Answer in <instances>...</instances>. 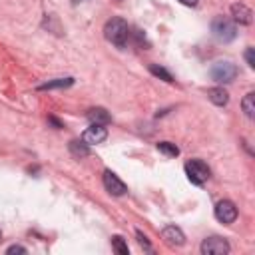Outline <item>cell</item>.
<instances>
[{"label":"cell","mask_w":255,"mask_h":255,"mask_svg":"<svg viewBox=\"0 0 255 255\" xmlns=\"http://www.w3.org/2000/svg\"><path fill=\"white\" fill-rule=\"evenodd\" d=\"M129 26L126 20L122 18H112L106 22L104 26V36L108 42H112L116 48H126L128 46V40H129Z\"/></svg>","instance_id":"1"},{"label":"cell","mask_w":255,"mask_h":255,"mask_svg":"<svg viewBox=\"0 0 255 255\" xmlns=\"http://www.w3.org/2000/svg\"><path fill=\"white\" fill-rule=\"evenodd\" d=\"M211 32L219 42H231L237 36V26L227 16H215L211 22Z\"/></svg>","instance_id":"2"},{"label":"cell","mask_w":255,"mask_h":255,"mask_svg":"<svg viewBox=\"0 0 255 255\" xmlns=\"http://www.w3.org/2000/svg\"><path fill=\"white\" fill-rule=\"evenodd\" d=\"M237 74H239V70H237V66L233 64V62H215L213 66H211V78L215 80V82H219V84H229V82H233L235 78H237Z\"/></svg>","instance_id":"3"},{"label":"cell","mask_w":255,"mask_h":255,"mask_svg":"<svg viewBox=\"0 0 255 255\" xmlns=\"http://www.w3.org/2000/svg\"><path fill=\"white\" fill-rule=\"evenodd\" d=\"M185 173H187V177H189L191 183L203 185V183L209 179V173H211V171H209V167H207L205 161H201V159H191V161L185 163Z\"/></svg>","instance_id":"4"},{"label":"cell","mask_w":255,"mask_h":255,"mask_svg":"<svg viewBox=\"0 0 255 255\" xmlns=\"http://www.w3.org/2000/svg\"><path fill=\"white\" fill-rule=\"evenodd\" d=\"M201 253L203 255H225L229 253V243L223 237H207L201 241Z\"/></svg>","instance_id":"5"},{"label":"cell","mask_w":255,"mask_h":255,"mask_svg":"<svg viewBox=\"0 0 255 255\" xmlns=\"http://www.w3.org/2000/svg\"><path fill=\"white\" fill-rule=\"evenodd\" d=\"M104 187H106L108 193H112V195H116V197L128 193V185H126L114 171H110V169L104 171Z\"/></svg>","instance_id":"6"},{"label":"cell","mask_w":255,"mask_h":255,"mask_svg":"<svg viewBox=\"0 0 255 255\" xmlns=\"http://www.w3.org/2000/svg\"><path fill=\"white\" fill-rule=\"evenodd\" d=\"M215 217H217L221 223L231 225V223L237 219V207L233 205V201L223 199V201H219V203L215 205Z\"/></svg>","instance_id":"7"},{"label":"cell","mask_w":255,"mask_h":255,"mask_svg":"<svg viewBox=\"0 0 255 255\" xmlns=\"http://www.w3.org/2000/svg\"><path fill=\"white\" fill-rule=\"evenodd\" d=\"M106 137H108V129H106V126H100V124H92L82 133V141L88 145H98V143L106 141Z\"/></svg>","instance_id":"8"},{"label":"cell","mask_w":255,"mask_h":255,"mask_svg":"<svg viewBox=\"0 0 255 255\" xmlns=\"http://www.w3.org/2000/svg\"><path fill=\"white\" fill-rule=\"evenodd\" d=\"M161 239H163L167 245H171V247H181V245L185 243V235H183V231H181L179 227H175V225H167V227H163V231H161Z\"/></svg>","instance_id":"9"},{"label":"cell","mask_w":255,"mask_h":255,"mask_svg":"<svg viewBox=\"0 0 255 255\" xmlns=\"http://www.w3.org/2000/svg\"><path fill=\"white\" fill-rule=\"evenodd\" d=\"M231 16L239 24H251L253 22V12L245 4H233L231 6Z\"/></svg>","instance_id":"10"},{"label":"cell","mask_w":255,"mask_h":255,"mask_svg":"<svg viewBox=\"0 0 255 255\" xmlns=\"http://www.w3.org/2000/svg\"><path fill=\"white\" fill-rule=\"evenodd\" d=\"M86 118H88L92 124H100V126H108V124L112 122V116H110L104 108H92V110H88Z\"/></svg>","instance_id":"11"},{"label":"cell","mask_w":255,"mask_h":255,"mask_svg":"<svg viewBox=\"0 0 255 255\" xmlns=\"http://www.w3.org/2000/svg\"><path fill=\"white\" fill-rule=\"evenodd\" d=\"M207 98L215 106H225L229 102V94L223 88H211V90H207Z\"/></svg>","instance_id":"12"},{"label":"cell","mask_w":255,"mask_h":255,"mask_svg":"<svg viewBox=\"0 0 255 255\" xmlns=\"http://www.w3.org/2000/svg\"><path fill=\"white\" fill-rule=\"evenodd\" d=\"M74 84V78H56V80H50L46 84H40L38 90H54V88H68Z\"/></svg>","instance_id":"13"},{"label":"cell","mask_w":255,"mask_h":255,"mask_svg":"<svg viewBox=\"0 0 255 255\" xmlns=\"http://www.w3.org/2000/svg\"><path fill=\"white\" fill-rule=\"evenodd\" d=\"M241 108H243V112H245V116H247L249 120L255 116V94H253V92H249V94L243 98Z\"/></svg>","instance_id":"14"},{"label":"cell","mask_w":255,"mask_h":255,"mask_svg":"<svg viewBox=\"0 0 255 255\" xmlns=\"http://www.w3.org/2000/svg\"><path fill=\"white\" fill-rule=\"evenodd\" d=\"M70 151H72V155H74V157H86V155L90 153V149H88V143H84V141H78V139L70 141Z\"/></svg>","instance_id":"15"},{"label":"cell","mask_w":255,"mask_h":255,"mask_svg":"<svg viewBox=\"0 0 255 255\" xmlns=\"http://www.w3.org/2000/svg\"><path fill=\"white\" fill-rule=\"evenodd\" d=\"M149 72H151L153 76L161 78V80H163V82H167V84H171V82H173V76H171L165 68H161V66H157V64H151V66H149Z\"/></svg>","instance_id":"16"},{"label":"cell","mask_w":255,"mask_h":255,"mask_svg":"<svg viewBox=\"0 0 255 255\" xmlns=\"http://www.w3.org/2000/svg\"><path fill=\"white\" fill-rule=\"evenodd\" d=\"M157 149H159L161 153L169 155V157L179 155V147H177L175 143H171V141H159V143H157Z\"/></svg>","instance_id":"17"},{"label":"cell","mask_w":255,"mask_h":255,"mask_svg":"<svg viewBox=\"0 0 255 255\" xmlns=\"http://www.w3.org/2000/svg\"><path fill=\"white\" fill-rule=\"evenodd\" d=\"M112 247H114L120 255H128V253H129L128 243H126V241H124V237H120V235H114V237H112Z\"/></svg>","instance_id":"18"},{"label":"cell","mask_w":255,"mask_h":255,"mask_svg":"<svg viewBox=\"0 0 255 255\" xmlns=\"http://www.w3.org/2000/svg\"><path fill=\"white\" fill-rule=\"evenodd\" d=\"M245 62H247L249 68H255V52H253V48L245 50Z\"/></svg>","instance_id":"19"},{"label":"cell","mask_w":255,"mask_h":255,"mask_svg":"<svg viewBox=\"0 0 255 255\" xmlns=\"http://www.w3.org/2000/svg\"><path fill=\"white\" fill-rule=\"evenodd\" d=\"M135 237H137V241H139V245H143L145 249H149L151 245H149V241H147V237L141 233V231H135Z\"/></svg>","instance_id":"20"},{"label":"cell","mask_w":255,"mask_h":255,"mask_svg":"<svg viewBox=\"0 0 255 255\" xmlns=\"http://www.w3.org/2000/svg\"><path fill=\"white\" fill-rule=\"evenodd\" d=\"M6 253H26V247H22V245H10L6 249Z\"/></svg>","instance_id":"21"},{"label":"cell","mask_w":255,"mask_h":255,"mask_svg":"<svg viewBox=\"0 0 255 255\" xmlns=\"http://www.w3.org/2000/svg\"><path fill=\"white\" fill-rule=\"evenodd\" d=\"M48 124H52L56 129H60V128H64V124L58 120V118H54V116H48Z\"/></svg>","instance_id":"22"},{"label":"cell","mask_w":255,"mask_h":255,"mask_svg":"<svg viewBox=\"0 0 255 255\" xmlns=\"http://www.w3.org/2000/svg\"><path fill=\"white\" fill-rule=\"evenodd\" d=\"M181 4H185V6H195L197 4V0H179Z\"/></svg>","instance_id":"23"},{"label":"cell","mask_w":255,"mask_h":255,"mask_svg":"<svg viewBox=\"0 0 255 255\" xmlns=\"http://www.w3.org/2000/svg\"><path fill=\"white\" fill-rule=\"evenodd\" d=\"M78 2H84V0H72V4H78Z\"/></svg>","instance_id":"24"},{"label":"cell","mask_w":255,"mask_h":255,"mask_svg":"<svg viewBox=\"0 0 255 255\" xmlns=\"http://www.w3.org/2000/svg\"><path fill=\"white\" fill-rule=\"evenodd\" d=\"M0 239H2V233H0Z\"/></svg>","instance_id":"25"}]
</instances>
